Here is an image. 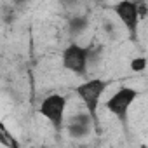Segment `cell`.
<instances>
[{
  "label": "cell",
  "mask_w": 148,
  "mask_h": 148,
  "mask_svg": "<svg viewBox=\"0 0 148 148\" xmlns=\"http://www.w3.org/2000/svg\"><path fill=\"white\" fill-rule=\"evenodd\" d=\"M89 58H91V47H84L77 42H71L64 47L63 51V66L64 70L77 73V75H84L87 64H89Z\"/></svg>",
  "instance_id": "277c9868"
},
{
  "label": "cell",
  "mask_w": 148,
  "mask_h": 148,
  "mask_svg": "<svg viewBox=\"0 0 148 148\" xmlns=\"http://www.w3.org/2000/svg\"><path fill=\"white\" fill-rule=\"evenodd\" d=\"M89 25V19L86 16H75V18H71L70 23H68V28H70V33L71 35H80Z\"/></svg>",
  "instance_id": "ba28073f"
},
{
  "label": "cell",
  "mask_w": 148,
  "mask_h": 148,
  "mask_svg": "<svg viewBox=\"0 0 148 148\" xmlns=\"http://www.w3.org/2000/svg\"><path fill=\"white\" fill-rule=\"evenodd\" d=\"M106 87H108V82L103 80V79H91V80H86V82H82V84H79L75 87V94L80 98V101L84 103L87 113L94 120H96L99 101H101Z\"/></svg>",
  "instance_id": "6da1fadb"
},
{
  "label": "cell",
  "mask_w": 148,
  "mask_h": 148,
  "mask_svg": "<svg viewBox=\"0 0 148 148\" xmlns=\"http://www.w3.org/2000/svg\"><path fill=\"white\" fill-rule=\"evenodd\" d=\"M139 98V91L131 87V86H122L119 87L106 101V110L117 117L120 122H125L127 120V113H129V108L132 106V103Z\"/></svg>",
  "instance_id": "7a4b0ae2"
},
{
  "label": "cell",
  "mask_w": 148,
  "mask_h": 148,
  "mask_svg": "<svg viewBox=\"0 0 148 148\" xmlns=\"http://www.w3.org/2000/svg\"><path fill=\"white\" fill-rule=\"evenodd\" d=\"M0 145H2L4 148H19L18 139L12 136V132L4 124H0Z\"/></svg>",
  "instance_id": "52a82bcc"
},
{
  "label": "cell",
  "mask_w": 148,
  "mask_h": 148,
  "mask_svg": "<svg viewBox=\"0 0 148 148\" xmlns=\"http://www.w3.org/2000/svg\"><path fill=\"white\" fill-rule=\"evenodd\" d=\"M40 148H51V146H40Z\"/></svg>",
  "instance_id": "30bf717a"
},
{
  "label": "cell",
  "mask_w": 148,
  "mask_h": 148,
  "mask_svg": "<svg viewBox=\"0 0 148 148\" xmlns=\"http://www.w3.org/2000/svg\"><path fill=\"white\" fill-rule=\"evenodd\" d=\"M146 68V58H134L132 61H131V70L132 71H143Z\"/></svg>",
  "instance_id": "9c48e42d"
},
{
  "label": "cell",
  "mask_w": 148,
  "mask_h": 148,
  "mask_svg": "<svg viewBox=\"0 0 148 148\" xmlns=\"http://www.w3.org/2000/svg\"><path fill=\"white\" fill-rule=\"evenodd\" d=\"M96 120L87 113V112H79L75 115H71L66 122V132L73 138V139H82L87 138L92 132Z\"/></svg>",
  "instance_id": "8992f818"
},
{
  "label": "cell",
  "mask_w": 148,
  "mask_h": 148,
  "mask_svg": "<svg viewBox=\"0 0 148 148\" xmlns=\"http://www.w3.org/2000/svg\"><path fill=\"white\" fill-rule=\"evenodd\" d=\"M113 11L119 16V19L124 23L131 37H136L138 26H139V12H138V2L132 0H120V2L113 4Z\"/></svg>",
  "instance_id": "5b68a950"
},
{
  "label": "cell",
  "mask_w": 148,
  "mask_h": 148,
  "mask_svg": "<svg viewBox=\"0 0 148 148\" xmlns=\"http://www.w3.org/2000/svg\"><path fill=\"white\" fill-rule=\"evenodd\" d=\"M66 106H68V101L63 94H58V92H52L49 96H45L38 106V112L40 115L56 129V131H61L63 129V124H64V113H66Z\"/></svg>",
  "instance_id": "3957f363"
}]
</instances>
